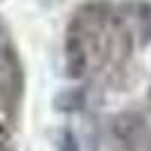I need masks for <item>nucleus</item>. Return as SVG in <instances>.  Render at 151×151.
Instances as JSON below:
<instances>
[{"label": "nucleus", "mask_w": 151, "mask_h": 151, "mask_svg": "<svg viewBox=\"0 0 151 151\" xmlns=\"http://www.w3.org/2000/svg\"><path fill=\"white\" fill-rule=\"evenodd\" d=\"M83 101H86V95H83L81 88H68L54 97V106L59 111H68L70 113V111H79L83 106Z\"/></svg>", "instance_id": "f03ea898"}, {"label": "nucleus", "mask_w": 151, "mask_h": 151, "mask_svg": "<svg viewBox=\"0 0 151 151\" xmlns=\"http://www.w3.org/2000/svg\"><path fill=\"white\" fill-rule=\"evenodd\" d=\"M59 151H79V145H77V138L72 131H63L61 142H59Z\"/></svg>", "instance_id": "7ed1b4c3"}, {"label": "nucleus", "mask_w": 151, "mask_h": 151, "mask_svg": "<svg viewBox=\"0 0 151 151\" xmlns=\"http://www.w3.org/2000/svg\"><path fill=\"white\" fill-rule=\"evenodd\" d=\"M65 63H68V75L70 77H81L83 70H86V52H83V45L77 36L68 38Z\"/></svg>", "instance_id": "f257e3e1"}]
</instances>
